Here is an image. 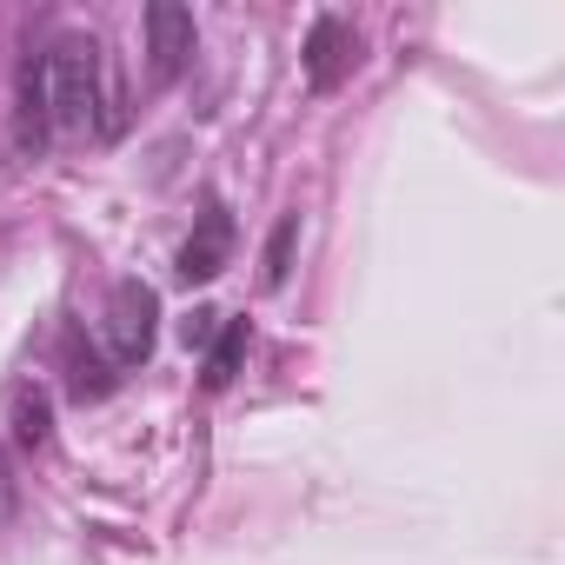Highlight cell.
<instances>
[{"mask_svg": "<svg viewBox=\"0 0 565 565\" xmlns=\"http://www.w3.org/2000/svg\"><path fill=\"white\" fill-rule=\"evenodd\" d=\"M233 239H239L233 213L220 200H206L200 220H193V233H186V246H180V259H173V273L186 279V287H206V279H220L233 266Z\"/></svg>", "mask_w": 565, "mask_h": 565, "instance_id": "4", "label": "cell"}, {"mask_svg": "<svg viewBox=\"0 0 565 565\" xmlns=\"http://www.w3.org/2000/svg\"><path fill=\"white\" fill-rule=\"evenodd\" d=\"M294 239H300V213H287L273 226V239H266V287H287V273H294Z\"/></svg>", "mask_w": 565, "mask_h": 565, "instance_id": "8", "label": "cell"}, {"mask_svg": "<svg viewBox=\"0 0 565 565\" xmlns=\"http://www.w3.org/2000/svg\"><path fill=\"white\" fill-rule=\"evenodd\" d=\"M47 439H54V399H47V386H14V446L41 452Z\"/></svg>", "mask_w": 565, "mask_h": 565, "instance_id": "6", "label": "cell"}, {"mask_svg": "<svg viewBox=\"0 0 565 565\" xmlns=\"http://www.w3.org/2000/svg\"><path fill=\"white\" fill-rule=\"evenodd\" d=\"M140 28H147V74H153V87L180 81L186 61L200 54V28H193V14L180 8V0H153V8L140 14Z\"/></svg>", "mask_w": 565, "mask_h": 565, "instance_id": "3", "label": "cell"}, {"mask_svg": "<svg viewBox=\"0 0 565 565\" xmlns=\"http://www.w3.org/2000/svg\"><path fill=\"white\" fill-rule=\"evenodd\" d=\"M14 505H21V486H14V466H8V452H0V525L14 519Z\"/></svg>", "mask_w": 565, "mask_h": 565, "instance_id": "10", "label": "cell"}, {"mask_svg": "<svg viewBox=\"0 0 565 565\" xmlns=\"http://www.w3.org/2000/svg\"><path fill=\"white\" fill-rule=\"evenodd\" d=\"M220 320H226V313H213V307H200V313H193V320L180 327V333H186V347H200V353H206V347H213V333H220Z\"/></svg>", "mask_w": 565, "mask_h": 565, "instance_id": "9", "label": "cell"}, {"mask_svg": "<svg viewBox=\"0 0 565 565\" xmlns=\"http://www.w3.org/2000/svg\"><path fill=\"white\" fill-rule=\"evenodd\" d=\"M153 340H160V294L147 279H120L100 307V320H94V360L114 380H127L134 366L153 360Z\"/></svg>", "mask_w": 565, "mask_h": 565, "instance_id": "2", "label": "cell"}, {"mask_svg": "<svg viewBox=\"0 0 565 565\" xmlns=\"http://www.w3.org/2000/svg\"><path fill=\"white\" fill-rule=\"evenodd\" d=\"M239 360H246V320H220V333H213V347H206V366H200L206 393H226L233 373H239Z\"/></svg>", "mask_w": 565, "mask_h": 565, "instance_id": "7", "label": "cell"}, {"mask_svg": "<svg viewBox=\"0 0 565 565\" xmlns=\"http://www.w3.org/2000/svg\"><path fill=\"white\" fill-rule=\"evenodd\" d=\"M307 87L313 94H333L347 74H353V61H360V34H353V21L347 14H320L313 21V34H307Z\"/></svg>", "mask_w": 565, "mask_h": 565, "instance_id": "5", "label": "cell"}, {"mask_svg": "<svg viewBox=\"0 0 565 565\" xmlns=\"http://www.w3.org/2000/svg\"><path fill=\"white\" fill-rule=\"evenodd\" d=\"M81 134H120V81L107 74L94 34H61L47 54L21 61L14 147L41 153L47 140H81Z\"/></svg>", "mask_w": 565, "mask_h": 565, "instance_id": "1", "label": "cell"}]
</instances>
